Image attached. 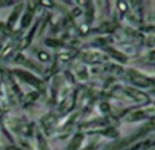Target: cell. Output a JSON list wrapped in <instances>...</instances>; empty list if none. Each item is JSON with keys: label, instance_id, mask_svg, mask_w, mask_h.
<instances>
[{"label": "cell", "instance_id": "6da1fadb", "mask_svg": "<svg viewBox=\"0 0 155 150\" xmlns=\"http://www.w3.org/2000/svg\"><path fill=\"white\" fill-rule=\"evenodd\" d=\"M16 73H17L18 76L20 77L22 80H24L28 84L33 85L34 87H36L39 91H42V92L45 91L46 86H45L44 83L41 80H39L38 78H36L35 76H33V75L30 74L29 72L25 71V70H16Z\"/></svg>", "mask_w": 155, "mask_h": 150}, {"label": "cell", "instance_id": "7a4b0ae2", "mask_svg": "<svg viewBox=\"0 0 155 150\" xmlns=\"http://www.w3.org/2000/svg\"><path fill=\"white\" fill-rule=\"evenodd\" d=\"M42 123H43V125H44L45 129L48 132L49 130H52L56 126L57 118L53 114H48V115L44 117V119L42 120Z\"/></svg>", "mask_w": 155, "mask_h": 150}, {"label": "cell", "instance_id": "3957f363", "mask_svg": "<svg viewBox=\"0 0 155 150\" xmlns=\"http://www.w3.org/2000/svg\"><path fill=\"white\" fill-rule=\"evenodd\" d=\"M82 141H83V135H81V134H77L72 138V140L70 141V143L68 144V150H77L78 148L81 146V145L82 144Z\"/></svg>", "mask_w": 155, "mask_h": 150}, {"label": "cell", "instance_id": "277c9868", "mask_svg": "<svg viewBox=\"0 0 155 150\" xmlns=\"http://www.w3.org/2000/svg\"><path fill=\"white\" fill-rule=\"evenodd\" d=\"M73 104H74V97L73 95H70L62 103L60 109L63 113H66L73 107Z\"/></svg>", "mask_w": 155, "mask_h": 150}, {"label": "cell", "instance_id": "5b68a950", "mask_svg": "<svg viewBox=\"0 0 155 150\" xmlns=\"http://www.w3.org/2000/svg\"><path fill=\"white\" fill-rule=\"evenodd\" d=\"M21 9H22V6H21V5L18 6V7L15 9L14 12L12 13V15H11V17L9 18V20H8V25H9L10 27H13V25H14L15 22L17 21L19 13H20V11H21Z\"/></svg>", "mask_w": 155, "mask_h": 150}, {"label": "cell", "instance_id": "8992f818", "mask_svg": "<svg viewBox=\"0 0 155 150\" xmlns=\"http://www.w3.org/2000/svg\"><path fill=\"white\" fill-rule=\"evenodd\" d=\"M31 19H32V12H31V13H30V12L26 13L25 16H24L23 19H22V27L27 28V27L30 24Z\"/></svg>", "mask_w": 155, "mask_h": 150}, {"label": "cell", "instance_id": "52a82bcc", "mask_svg": "<svg viewBox=\"0 0 155 150\" xmlns=\"http://www.w3.org/2000/svg\"><path fill=\"white\" fill-rule=\"evenodd\" d=\"M38 57H39V59H40L41 60H43V61L48 60L49 59V56H48L47 53H45V52H40L39 55H38Z\"/></svg>", "mask_w": 155, "mask_h": 150}, {"label": "cell", "instance_id": "ba28073f", "mask_svg": "<svg viewBox=\"0 0 155 150\" xmlns=\"http://www.w3.org/2000/svg\"><path fill=\"white\" fill-rule=\"evenodd\" d=\"M49 41H51V43H48V46H49V47H57L58 46V41H57V40H54V39H48Z\"/></svg>", "mask_w": 155, "mask_h": 150}]
</instances>
